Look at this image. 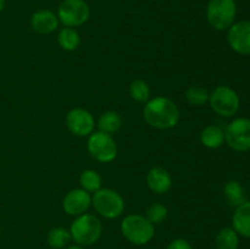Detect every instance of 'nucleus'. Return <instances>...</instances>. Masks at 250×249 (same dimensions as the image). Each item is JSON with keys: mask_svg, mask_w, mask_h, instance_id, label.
I'll use <instances>...</instances> for the list:
<instances>
[{"mask_svg": "<svg viewBox=\"0 0 250 249\" xmlns=\"http://www.w3.org/2000/svg\"><path fill=\"white\" fill-rule=\"evenodd\" d=\"M144 121L158 129H170L180 121V109L170 98L154 97L146 103L143 109Z\"/></svg>", "mask_w": 250, "mask_h": 249, "instance_id": "nucleus-1", "label": "nucleus"}, {"mask_svg": "<svg viewBox=\"0 0 250 249\" xmlns=\"http://www.w3.org/2000/svg\"><path fill=\"white\" fill-rule=\"evenodd\" d=\"M71 239L80 246H92L102 237L103 225L99 217L93 214H82L76 216L70 227Z\"/></svg>", "mask_w": 250, "mask_h": 249, "instance_id": "nucleus-2", "label": "nucleus"}, {"mask_svg": "<svg viewBox=\"0 0 250 249\" xmlns=\"http://www.w3.org/2000/svg\"><path fill=\"white\" fill-rule=\"evenodd\" d=\"M121 232L125 238L134 246H144L154 238L155 225L139 214L127 215L121 221Z\"/></svg>", "mask_w": 250, "mask_h": 249, "instance_id": "nucleus-3", "label": "nucleus"}, {"mask_svg": "<svg viewBox=\"0 0 250 249\" xmlns=\"http://www.w3.org/2000/svg\"><path fill=\"white\" fill-rule=\"evenodd\" d=\"M92 207L98 215L105 219H117L125 211V199L111 188H100L92 195Z\"/></svg>", "mask_w": 250, "mask_h": 249, "instance_id": "nucleus-4", "label": "nucleus"}, {"mask_svg": "<svg viewBox=\"0 0 250 249\" xmlns=\"http://www.w3.org/2000/svg\"><path fill=\"white\" fill-rule=\"evenodd\" d=\"M237 5L234 0H210L207 6V20L217 31L229 29L234 23Z\"/></svg>", "mask_w": 250, "mask_h": 249, "instance_id": "nucleus-5", "label": "nucleus"}, {"mask_svg": "<svg viewBox=\"0 0 250 249\" xmlns=\"http://www.w3.org/2000/svg\"><path fill=\"white\" fill-rule=\"evenodd\" d=\"M210 107L224 117H232L239 111L241 100L236 90L227 85H219L210 92Z\"/></svg>", "mask_w": 250, "mask_h": 249, "instance_id": "nucleus-6", "label": "nucleus"}, {"mask_svg": "<svg viewBox=\"0 0 250 249\" xmlns=\"http://www.w3.org/2000/svg\"><path fill=\"white\" fill-rule=\"evenodd\" d=\"M87 149L92 158L103 164L114 161L117 156V144L111 134L102 131L93 132L88 136Z\"/></svg>", "mask_w": 250, "mask_h": 249, "instance_id": "nucleus-7", "label": "nucleus"}, {"mask_svg": "<svg viewBox=\"0 0 250 249\" xmlns=\"http://www.w3.org/2000/svg\"><path fill=\"white\" fill-rule=\"evenodd\" d=\"M58 19L65 27H80L90 16L89 5L84 0H63L58 9Z\"/></svg>", "mask_w": 250, "mask_h": 249, "instance_id": "nucleus-8", "label": "nucleus"}, {"mask_svg": "<svg viewBox=\"0 0 250 249\" xmlns=\"http://www.w3.org/2000/svg\"><path fill=\"white\" fill-rule=\"evenodd\" d=\"M225 142L236 151L250 150V120L238 117L227 124Z\"/></svg>", "mask_w": 250, "mask_h": 249, "instance_id": "nucleus-9", "label": "nucleus"}, {"mask_svg": "<svg viewBox=\"0 0 250 249\" xmlns=\"http://www.w3.org/2000/svg\"><path fill=\"white\" fill-rule=\"evenodd\" d=\"M68 131L77 137H88L94 132L95 120L92 112L83 107H75L66 115Z\"/></svg>", "mask_w": 250, "mask_h": 249, "instance_id": "nucleus-10", "label": "nucleus"}, {"mask_svg": "<svg viewBox=\"0 0 250 249\" xmlns=\"http://www.w3.org/2000/svg\"><path fill=\"white\" fill-rule=\"evenodd\" d=\"M227 42L236 53L250 55V21H239L232 24L227 32Z\"/></svg>", "mask_w": 250, "mask_h": 249, "instance_id": "nucleus-11", "label": "nucleus"}, {"mask_svg": "<svg viewBox=\"0 0 250 249\" xmlns=\"http://www.w3.org/2000/svg\"><path fill=\"white\" fill-rule=\"evenodd\" d=\"M92 207V195L82 188L70 190L62 199V209L66 214L80 216Z\"/></svg>", "mask_w": 250, "mask_h": 249, "instance_id": "nucleus-12", "label": "nucleus"}, {"mask_svg": "<svg viewBox=\"0 0 250 249\" xmlns=\"http://www.w3.org/2000/svg\"><path fill=\"white\" fill-rule=\"evenodd\" d=\"M146 185L155 194H166L172 188V176L166 168L154 166L146 175Z\"/></svg>", "mask_w": 250, "mask_h": 249, "instance_id": "nucleus-13", "label": "nucleus"}, {"mask_svg": "<svg viewBox=\"0 0 250 249\" xmlns=\"http://www.w3.org/2000/svg\"><path fill=\"white\" fill-rule=\"evenodd\" d=\"M58 15L50 10H38L31 16V27L39 34H50L58 29Z\"/></svg>", "mask_w": 250, "mask_h": 249, "instance_id": "nucleus-14", "label": "nucleus"}, {"mask_svg": "<svg viewBox=\"0 0 250 249\" xmlns=\"http://www.w3.org/2000/svg\"><path fill=\"white\" fill-rule=\"evenodd\" d=\"M232 228L241 236L250 238V202L236 208L232 216Z\"/></svg>", "mask_w": 250, "mask_h": 249, "instance_id": "nucleus-15", "label": "nucleus"}, {"mask_svg": "<svg viewBox=\"0 0 250 249\" xmlns=\"http://www.w3.org/2000/svg\"><path fill=\"white\" fill-rule=\"evenodd\" d=\"M200 142L208 149H217L225 143V131L216 124H209L200 133Z\"/></svg>", "mask_w": 250, "mask_h": 249, "instance_id": "nucleus-16", "label": "nucleus"}, {"mask_svg": "<svg viewBox=\"0 0 250 249\" xmlns=\"http://www.w3.org/2000/svg\"><path fill=\"white\" fill-rule=\"evenodd\" d=\"M97 126L99 131L104 132L107 134H114L122 127V117L119 112L116 111H105L104 114L100 115L98 119Z\"/></svg>", "mask_w": 250, "mask_h": 249, "instance_id": "nucleus-17", "label": "nucleus"}, {"mask_svg": "<svg viewBox=\"0 0 250 249\" xmlns=\"http://www.w3.org/2000/svg\"><path fill=\"white\" fill-rule=\"evenodd\" d=\"M225 199L229 207L237 208L246 203V195H244V189L238 181H229L224 187Z\"/></svg>", "mask_w": 250, "mask_h": 249, "instance_id": "nucleus-18", "label": "nucleus"}, {"mask_svg": "<svg viewBox=\"0 0 250 249\" xmlns=\"http://www.w3.org/2000/svg\"><path fill=\"white\" fill-rule=\"evenodd\" d=\"M58 43L65 51H75L81 44L80 33L72 27H63L58 34Z\"/></svg>", "mask_w": 250, "mask_h": 249, "instance_id": "nucleus-19", "label": "nucleus"}, {"mask_svg": "<svg viewBox=\"0 0 250 249\" xmlns=\"http://www.w3.org/2000/svg\"><path fill=\"white\" fill-rule=\"evenodd\" d=\"M239 239L238 233L232 227H225L217 233L215 239L216 249H237L238 248Z\"/></svg>", "mask_w": 250, "mask_h": 249, "instance_id": "nucleus-20", "label": "nucleus"}, {"mask_svg": "<svg viewBox=\"0 0 250 249\" xmlns=\"http://www.w3.org/2000/svg\"><path fill=\"white\" fill-rule=\"evenodd\" d=\"M71 241V234L68 229L65 227H54L49 231L46 236V242L51 248L61 249L68 244Z\"/></svg>", "mask_w": 250, "mask_h": 249, "instance_id": "nucleus-21", "label": "nucleus"}, {"mask_svg": "<svg viewBox=\"0 0 250 249\" xmlns=\"http://www.w3.org/2000/svg\"><path fill=\"white\" fill-rule=\"evenodd\" d=\"M102 177L95 170H84L80 176L81 188L88 193H95L102 188Z\"/></svg>", "mask_w": 250, "mask_h": 249, "instance_id": "nucleus-22", "label": "nucleus"}, {"mask_svg": "<svg viewBox=\"0 0 250 249\" xmlns=\"http://www.w3.org/2000/svg\"><path fill=\"white\" fill-rule=\"evenodd\" d=\"M129 95L138 103H146L150 99V87L144 80H134L129 84Z\"/></svg>", "mask_w": 250, "mask_h": 249, "instance_id": "nucleus-23", "label": "nucleus"}, {"mask_svg": "<svg viewBox=\"0 0 250 249\" xmlns=\"http://www.w3.org/2000/svg\"><path fill=\"white\" fill-rule=\"evenodd\" d=\"M210 93L205 88L192 85L186 90V100L193 106H203L209 103Z\"/></svg>", "mask_w": 250, "mask_h": 249, "instance_id": "nucleus-24", "label": "nucleus"}, {"mask_svg": "<svg viewBox=\"0 0 250 249\" xmlns=\"http://www.w3.org/2000/svg\"><path fill=\"white\" fill-rule=\"evenodd\" d=\"M168 216V210L161 203H153L150 207L146 210V217L151 222L153 225L161 224V222L165 221Z\"/></svg>", "mask_w": 250, "mask_h": 249, "instance_id": "nucleus-25", "label": "nucleus"}, {"mask_svg": "<svg viewBox=\"0 0 250 249\" xmlns=\"http://www.w3.org/2000/svg\"><path fill=\"white\" fill-rule=\"evenodd\" d=\"M166 249H193V248L192 246H190L189 242L186 241V239L176 238L168 243L167 248Z\"/></svg>", "mask_w": 250, "mask_h": 249, "instance_id": "nucleus-26", "label": "nucleus"}, {"mask_svg": "<svg viewBox=\"0 0 250 249\" xmlns=\"http://www.w3.org/2000/svg\"><path fill=\"white\" fill-rule=\"evenodd\" d=\"M66 249H84V248H83L82 246H80V244H73V246L67 247Z\"/></svg>", "mask_w": 250, "mask_h": 249, "instance_id": "nucleus-27", "label": "nucleus"}, {"mask_svg": "<svg viewBox=\"0 0 250 249\" xmlns=\"http://www.w3.org/2000/svg\"><path fill=\"white\" fill-rule=\"evenodd\" d=\"M4 7H5V0H0V12L4 10Z\"/></svg>", "mask_w": 250, "mask_h": 249, "instance_id": "nucleus-28", "label": "nucleus"}, {"mask_svg": "<svg viewBox=\"0 0 250 249\" xmlns=\"http://www.w3.org/2000/svg\"><path fill=\"white\" fill-rule=\"evenodd\" d=\"M0 233H1V229H0Z\"/></svg>", "mask_w": 250, "mask_h": 249, "instance_id": "nucleus-29", "label": "nucleus"}]
</instances>
